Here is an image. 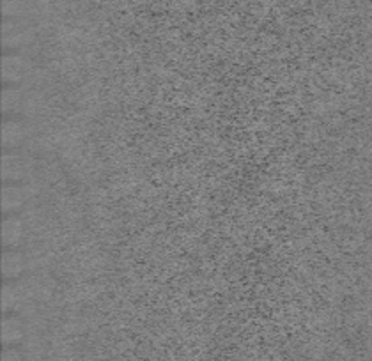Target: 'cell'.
<instances>
[{"instance_id": "6da1fadb", "label": "cell", "mask_w": 372, "mask_h": 361, "mask_svg": "<svg viewBox=\"0 0 372 361\" xmlns=\"http://www.w3.org/2000/svg\"><path fill=\"white\" fill-rule=\"evenodd\" d=\"M29 73V63L20 53H6L2 57V80L6 85H16Z\"/></svg>"}, {"instance_id": "7a4b0ae2", "label": "cell", "mask_w": 372, "mask_h": 361, "mask_svg": "<svg viewBox=\"0 0 372 361\" xmlns=\"http://www.w3.org/2000/svg\"><path fill=\"white\" fill-rule=\"evenodd\" d=\"M27 198H29V191L22 183L4 184L2 188V213L6 216L16 215L25 205Z\"/></svg>"}, {"instance_id": "3957f363", "label": "cell", "mask_w": 372, "mask_h": 361, "mask_svg": "<svg viewBox=\"0 0 372 361\" xmlns=\"http://www.w3.org/2000/svg\"><path fill=\"white\" fill-rule=\"evenodd\" d=\"M25 237V223L18 215H8L2 220V245L6 250H15Z\"/></svg>"}, {"instance_id": "277c9868", "label": "cell", "mask_w": 372, "mask_h": 361, "mask_svg": "<svg viewBox=\"0 0 372 361\" xmlns=\"http://www.w3.org/2000/svg\"><path fill=\"white\" fill-rule=\"evenodd\" d=\"M27 175V163L16 151H6L2 154V181L6 184L20 183Z\"/></svg>"}, {"instance_id": "5b68a950", "label": "cell", "mask_w": 372, "mask_h": 361, "mask_svg": "<svg viewBox=\"0 0 372 361\" xmlns=\"http://www.w3.org/2000/svg\"><path fill=\"white\" fill-rule=\"evenodd\" d=\"M30 30L27 29L25 23L18 22V18L6 20L2 23V44L8 48H20L29 43Z\"/></svg>"}, {"instance_id": "8992f818", "label": "cell", "mask_w": 372, "mask_h": 361, "mask_svg": "<svg viewBox=\"0 0 372 361\" xmlns=\"http://www.w3.org/2000/svg\"><path fill=\"white\" fill-rule=\"evenodd\" d=\"M27 259L18 248L4 250L2 253V278L6 281H15L25 273Z\"/></svg>"}, {"instance_id": "52a82bcc", "label": "cell", "mask_w": 372, "mask_h": 361, "mask_svg": "<svg viewBox=\"0 0 372 361\" xmlns=\"http://www.w3.org/2000/svg\"><path fill=\"white\" fill-rule=\"evenodd\" d=\"M25 140V128L20 120L6 119L2 122V147L6 151H16Z\"/></svg>"}, {"instance_id": "ba28073f", "label": "cell", "mask_w": 372, "mask_h": 361, "mask_svg": "<svg viewBox=\"0 0 372 361\" xmlns=\"http://www.w3.org/2000/svg\"><path fill=\"white\" fill-rule=\"evenodd\" d=\"M25 329H23V322L13 314H6L2 319V342L8 347H15L16 343L22 342Z\"/></svg>"}, {"instance_id": "9c48e42d", "label": "cell", "mask_w": 372, "mask_h": 361, "mask_svg": "<svg viewBox=\"0 0 372 361\" xmlns=\"http://www.w3.org/2000/svg\"><path fill=\"white\" fill-rule=\"evenodd\" d=\"M22 91L16 89L15 85H8V87L2 91V113L6 115H11L22 105Z\"/></svg>"}, {"instance_id": "30bf717a", "label": "cell", "mask_w": 372, "mask_h": 361, "mask_svg": "<svg viewBox=\"0 0 372 361\" xmlns=\"http://www.w3.org/2000/svg\"><path fill=\"white\" fill-rule=\"evenodd\" d=\"M20 301L18 289L13 285V281H6L4 287H2V312L4 314H11L16 308Z\"/></svg>"}, {"instance_id": "8fae6325", "label": "cell", "mask_w": 372, "mask_h": 361, "mask_svg": "<svg viewBox=\"0 0 372 361\" xmlns=\"http://www.w3.org/2000/svg\"><path fill=\"white\" fill-rule=\"evenodd\" d=\"M25 8V0H2V15L8 20L18 18Z\"/></svg>"}, {"instance_id": "7c38bea8", "label": "cell", "mask_w": 372, "mask_h": 361, "mask_svg": "<svg viewBox=\"0 0 372 361\" xmlns=\"http://www.w3.org/2000/svg\"><path fill=\"white\" fill-rule=\"evenodd\" d=\"M2 361H22V354L15 347H8L2 354Z\"/></svg>"}]
</instances>
